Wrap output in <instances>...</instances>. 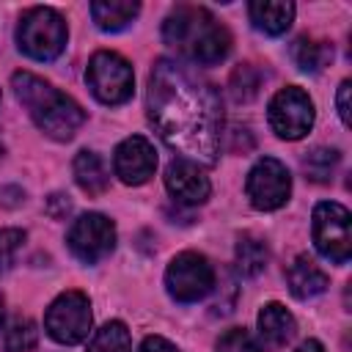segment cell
I'll return each mask as SVG.
<instances>
[{
  "instance_id": "6da1fadb",
  "label": "cell",
  "mask_w": 352,
  "mask_h": 352,
  "mask_svg": "<svg viewBox=\"0 0 352 352\" xmlns=\"http://www.w3.org/2000/svg\"><path fill=\"white\" fill-rule=\"evenodd\" d=\"M148 121L182 160L214 165L223 135V110L214 88L187 66L160 58L148 74Z\"/></svg>"
},
{
  "instance_id": "7a4b0ae2",
  "label": "cell",
  "mask_w": 352,
  "mask_h": 352,
  "mask_svg": "<svg viewBox=\"0 0 352 352\" xmlns=\"http://www.w3.org/2000/svg\"><path fill=\"white\" fill-rule=\"evenodd\" d=\"M162 38L182 58L201 66H214L231 52L228 28L220 25L204 6L179 3L162 22Z\"/></svg>"
},
{
  "instance_id": "3957f363",
  "label": "cell",
  "mask_w": 352,
  "mask_h": 352,
  "mask_svg": "<svg viewBox=\"0 0 352 352\" xmlns=\"http://www.w3.org/2000/svg\"><path fill=\"white\" fill-rule=\"evenodd\" d=\"M14 94L33 118V124L52 140H72L74 132L85 124V110L58 91L52 82L41 80L33 72H16L11 77Z\"/></svg>"
},
{
  "instance_id": "277c9868",
  "label": "cell",
  "mask_w": 352,
  "mask_h": 352,
  "mask_svg": "<svg viewBox=\"0 0 352 352\" xmlns=\"http://www.w3.org/2000/svg\"><path fill=\"white\" fill-rule=\"evenodd\" d=\"M66 19L47 6L28 8L16 28V44L19 50L33 60H52L66 47Z\"/></svg>"
},
{
  "instance_id": "5b68a950",
  "label": "cell",
  "mask_w": 352,
  "mask_h": 352,
  "mask_svg": "<svg viewBox=\"0 0 352 352\" xmlns=\"http://www.w3.org/2000/svg\"><path fill=\"white\" fill-rule=\"evenodd\" d=\"M85 82L102 104H124L135 91V74L126 58L113 50H99L88 60Z\"/></svg>"
},
{
  "instance_id": "8992f818",
  "label": "cell",
  "mask_w": 352,
  "mask_h": 352,
  "mask_svg": "<svg viewBox=\"0 0 352 352\" xmlns=\"http://www.w3.org/2000/svg\"><path fill=\"white\" fill-rule=\"evenodd\" d=\"M91 322H94V316H91V302H88V297H85L82 292H74V289L58 294V297L50 302L47 314H44V327H47V333H50L58 344H66V346L85 341L88 333H91Z\"/></svg>"
},
{
  "instance_id": "52a82bcc",
  "label": "cell",
  "mask_w": 352,
  "mask_h": 352,
  "mask_svg": "<svg viewBox=\"0 0 352 352\" xmlns=\"http://www.w3.org/2000/svg\"><path fill=\"white\" fill-rule=\"evenodd\" d=\"M165 286L176 302H198L214 289V270L204 253L184 250L168 264Z\"/></svg>"
},
{
  "instance_id": "ba28073f",
  "label": "cell",
  "mask_w": 352,
  "mask_h": 352,
  "mask_svg": "<svg viewBox=\"0 0 352 352\" xmlns=\"http://www.w3.org/2000/svg\"><path fill=\"white\" fill-rule=\"evenodd\" d=\"M314 245L316 250L333 261L346 264L352 253V231H349V212L336 201H322L314 206Z\"/></svg>"
},
{
  "instance_id": "9c48e42d",
  "label": "cell",
  "mask_w": 352,
  "mask_h": 352,
  "mask_svg": "<svg viewBox=\"0 0 352 352\" xmlns=\"http://www.w3.org/2000/svg\"><path fill=\"white\" fill-rule=\"evenodd\" d=\"M270 126L283 140H300L314 126V102L297 85L280 88L267 107Z\"/></svg>"
},
{
  "instance_id": "30bf717a",
  "label": "cell",
  "mask_w": 352,
  "mask_h": 352,
  "mask_svg": "<svg viewBox=\"0 0 352 352\" xmlns=\"http://www.w3.org/2000/svg\"><path fill=\"white\" fill-rule=\"evenodd\" d=\"M66 242H69V250L74 253V258H80L82 264H96L113 253L116 226L110 217H104L99 212H85L72 223Z\"/></svg>"
},
{
  "instance_id": "8fae6325",
  "label": "cell",
  "mask_w": 352,
  "mask_h": 352,
  "mask_svg": "<svg viewBox=\"0 0 352 352\" xmlns=\"http://www.w3.org/2000/svg\"><path fill=\"white\" fill-rule=\"evenodd\" d=\"M245 192L250 198V204L261 212H272L280 209L289 201L292 192V176L286 170V165L275 157H261L245 182Z\"/></svg>"
},
{
  "instance_id": "7c38bea8",
  "label": "cell",
  "mask_w": 352,
  "mask_h": 352,
  "mask_svg": "<svg viewBox=\"0 0 352 352\" xmlns=\"http://www.w3.org/2000/svg\"><path fill=\"white\" fill-rule=\"evenodd\" d=\"M113 170L124 184H143L157 170V151L143 135H129L116 146Z\"/></svg>"
},
{
  "instance_id": "4fadbf2b",
  "label": "cell",
  "mask_w": 352,
  "mask_h": 352,
  "mask_svg": "<svg viewBox=\"0 0 352 352\" xmlns=\"http://www.w3.org/2000/svg\"><path fill=\"white\" fill-rule=\"evenodd\" d=\"M165 187L168 192L179 201V204H187V206H198L209 198L212 192V184H209V176L190 160H170L168 168H165Z\"/></svg>"
},
{
  "instance_id": "5bb4252c",
  "label": "cell",
  "mask_w": 352,
  "mask_h": 352,
  "mask_svg": "<svg viewBox=\"0 0 352 352\" xmlns=\"http://www.w3.org/2000/svg\"><path fill=\"white\" fill-rule=\"evenodd\" d=\"M286 280L297 300H311L327 289V275L311 256H297L286 272Z\"/></svg>"
},
{
  "instance_id": "9a60e30c",
  "label": "cell",
  "mask_w": 352,
  "mask_h": 352,
  "mask_svg": "<svg viewBox=\"0 0 352 352\" xmlns=\"http://www.w3.org/2000/svg\"><path fill=\"white\" fill-rule=\"evenodd\" d=\"M250 22L264 30L267 36H280L289 30L292 19H294V3L289 0H256L248 6Z\"/></svg>"
},
{
  "instance_id": "2e32d148",
  "label": "cell",
  "mask_w": 352,
  "mask_h": 352,
  "mask_svg": "<svg viewBox=\"0 0 352 352\" xmlns=\"http://www.w3.org/2000/svg\"><path fill=\"white\" fill-rule=\"evenodd\" d=\"M258 333H261L267 346H283L286 341L294 338L297 322L280 302H267L258 311Z\"/></svg>"
},
{
  "instance_id": "e0dca14e",
  "label": "cell",
  "mask_w": 352,
  "mask_h": 352,
  "mask_svg": "<svg viewBox=\"0 0 352 352\" xmlns=\"http://www.w3.org/2000/svg\"><path fill=\"white\" fill-rule=\"evenodd\" d=\"M72 170H74V182L88 195H102L107 190V184H110L107 170H104V162H102V157L96 151H88V148L77 151Z\"/></svg>"
},
{
  "instance_id": "ac0fdd59",
  "label": "cell",
  "mask_w": 352,
  "mask_h": 352,
  "mask_svg": "<svg viewBox=\"0 0 352 352\" xmlns=\"http://www.w3.org/2000/svg\"><path fill=\"white\" fill-rule=\"evenodd\" d=\"M138 14H140V3H129V0H96V3H91V16H94L96 28H102L107 33L124 30Z\"/></svg>"
},
{
  "instance_id": "d6986e66",
  "label": "cell",
  "mask_w": 352,
  "mask_h": 352,
  "mask_svg": "<svg viewBox=\"0 0 352 352\" xmlns=\"http://www.w3.org/2000/svg\"><path fill=\"white\" fill-rule=\"evenodd\" d=\"M292 58H294V63H297L302 72L316 74V72H322V69L330 63L333 47H330L327 41H319V38H311V36H300V38H294V44H292Z\"/></svg>"
},
{
  "instance_id": "ffe728a7",
  "label": "cell",
  "mask_w": 352,
  "mask_h": 352,
  "mask_svg": "<svg viewBox=\"0 0 352 352\" xmlns=\"http://www.w3.org/2000/svg\"><path fill=\"white\" fill-rule=\"evenodd\" d=\"M267 261H270V250H267V245H264L258 236L242 234V236L236 239V270H239L242 275L256 278L258 272H264Z\"/></svg>"
},
{
  "instance_id": "44dd1931",
  "label": "cell",
  "mask_w": 352,
  "mask_h": 352,
  "mask_svg": "<svg viewBox=\"0 0 352 352\" xmlns=\"http://www.w3.org/2000/svg\"><path fill=\"white\" fill-rule=\"evenodd\" d=\"M88 352H132V338H129V330L124 322L113 319L107 324H102L91 344H88Z\"/></svg>"
},
{
  "instance_id": "7402d4cb",
  "label": "cell",
  "mask_w": 352,
  "mask_h": 352,
  "mask_svg": "<svg viewBox=\"0 0 352 352\" xmlns=\"http://www.w3.org/2000/svg\"><path fill=\"white\" fill-rule=\"evenodd\" d=\"M338 160H341V154H338L336 148H324V146H319V148H314V151L305 154V160H302V170H305V176H308L311 182L324 184V182L333 179V173H336V168H338Z\"/></svg>"
},
{
  "instance_id": "603a6c76",
  "label": "cell",
  "mask_w": 352,
  "mask_h": 352,
  "mask_svg": "<svg viewBox=\"0 0 352 352\" xmlns=\"http://www.w3.org/2000/svg\"><path fill=\"white\" fill-rule=\"evenodd\" d=\"M3 344H6V352H30V349H36V344H38V330H36V322L33 319H14L11 324H8V330H6V338H3Z\"/></svg>"
},
{
  "instance_id": "cb8c5ba5",
  "label": "cell",
  "mask_w": 352,
  "mask_h": 352,
  "mask_svg": "<svg viewBox=\"0 0 352 352\" xmlns=\"http://www.w3.org/2000/svg\"><path fill=\"white\" fill-rule=\"evenodd\" d=\"M258 82H261V77H258V72H256L250 63L236 66L234 74H231V91H234V99H236V102H248V99H253V96L258 94Z\"/></svg>"
},
{
  "instance_id": "d4e9b609",
  "label": "cell",
  "mask_w": 352,
  "mask_h": 352,
  "mask_svg": "<svg viewBox=\"0 0 352 352\" xmlns=\"http://www.w3.org/2000/svg\"><path fill=\"white\" fill-rule=\"evenodd\" d=\"M214 349H217V352H261L258 344H256V338H253L245 327H231V330H226V333L217 338Z\"/></svg>"
},
{
  "instance_id": "484cf974",
  "label": "cell",
  "mask_w": 352,
  "mask_h": 352,
  "mask_svg": "<svg viewBox=\"0 0 352 352\" xmlns=\"http://www.w3.org/2000/svg\"><path fill=\"white\" fill-rule=\"evenodd\" d=\"M22 242H25V231H19V228H3L0 231V272L14 261Z\"/></svg>"
},
{
  "instance_id": "4316f807",
  "label": "cell",
  "mask_w": 352,
  "mask_h": 352,
  "mask_svg": "<svg viewBox=\"0 0 352 352\" xmlns=\"http://www.w3.org/2000/svg\"><path fill=\"white\" fill-rule=\"evenodd\" d=\"M69 209H72V201H69L66 195H60V192H55V195L47 201V212H50V217H55V220L66 217Z\"/></svg>"
},
{
  "instance_id": "83f0119b",
  "label": "cell",
  "mask_w": 352,
  "mask_h": 352,
  "mask_svg": "<svg viewBox=\"0 0 352 352\" xmlns=\"http://www.w3.org/2000/svg\"><path fill=\"white\" fill-rule=\"evenodd\" d=\"M349 88H352V82L349 80H344L341 85H338V96H336V104H338V116H341V121L349 126Z\"/></svg>"
},
{
  "instance_id": "f1b7e54d",
  "label": "cell",
  "mask_w": 352,
  "mask_h": 352,
  "mask_svg": "<svg viewBox=\"0 0 352 352\" xmlns=\"http://www.w3.org/2000/svg\"><path fill=\"white\" fill-rule=\"evenodd\" d=\"M140 352H179V349L168 338H162V336H148V338H143Z\"/></svg>"
},
{
  "instance_id": "f546056e",
  "label": "cell",
  "mask_w": 352,
  "mask_h": 352,
  "mask_svg": "<svg viewBox=\"0 0 352 352\" xmlns=\"http://www.w3.org/2000/svg\"><path fill=\"white\" fill-rule=\"evenodd\" d=\"M297 352H324V346H322L316 338H308V341H302V344L297 346Z\"/></svg>"
},
{
  "instance_id": "4dcf8cb0",
  "label": "cell",
  "mask_w": 352,
  "mask_h": 352,
  "mask_svg": "<svg viewBox=\"0 0 352 352\" xmlns=\"http://www.w3.org/2000/svg\"><path fill=\"white\" fill-rule=\"evenodd\" d=\"M3 314H6V308H3V294H0V324H3Z\"/></svg>"
},
{
  "instance_id": "1f68e13d",
  "label": "cell",
  "mask_w": 352,
  "mask_h": 352,
  "mask_svg": "<svg viewBox=\"0 0 352 352\" xmlns=\"http://www.w3.org/2000/svg\"><path fill=\"white\" fill-rule=\"evenodd\" d=\"M0 157H3V143H0Z\"/></svg>"
}]
</instances>
